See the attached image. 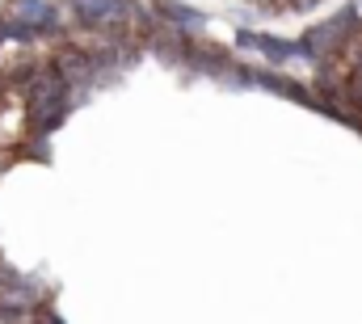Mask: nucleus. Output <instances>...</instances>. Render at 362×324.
<instances>
[{
    "label": "nucleus",
    "mask_w": 362,
    "mask_h": 324,
    "mask_svg": "<svg viewBox=\"0 0 362 324\" xmlns=\"http://www.w3.org/2000/svg\"><path fill=\"white\" fill-rule=\"evenodd\" d=\"M8 21H21L25 30H34L38 38H55L59 34V8L51 0H13Z\"/></svg>",
    "instance_id": "f257e3e1"
},
{
    "label": "nucleus",
    "mask_w": 362,
    "mask_h": 324,
    "mask_svg": "<svg viewBox=\"0 0 362 324\" xmlns=\"http://www.w3.org/2000/svg\"><path fill=\"white\" fill-rule=\"evenodd\" d=\"M59 72H64V81L72 84H89L93 76H97V68H93V55L85 51V47H76V42H64L59 51H55V59H51Z\"/></svg>",
    "instance_id": "f03ea898"
},
{
    "label": "nucleus",
    "mask_w": 362,
    "mask_h": 324,
    "mask_svg": "<svg viewBox=\"0 0 362 324\" xmlns=\"http://www.w3.org/2000/svg\"><path fill=\"white\" fill-rule=\"evenodd\" d=\"M68 114H72V97L51 101V105H42V110H25V131H30L34 139H47V135H55V131L64 127Z\"/></svg>",
    "instance_id": "7ed1b4c3"
},
{
    "label": "nucleus",
    "mask_w": 362,
    "mask_h": 324,
    "mask_svg": "<svg viewBox=\"0 0 362 324\" xmlns=\"http://www.w3.org/2000/svg\"><path fill=\"white\" fill-rule=\"evenodd\" d=\"M156 13H160L169 25L185 30V34L206 25V13H198V8H189V4H181V0H156Z\"/></svg>",
    "instance_id": "20e7f679"
},
{
    "label": "nucleus",
    "mask_w": 362,
    "mask_h": 324,
    "mask_svg": "<svg viewBox=\"0 0 362 324\" xmlns=\"http://www.w3.org/2000/svg\"><path fill=\"white\" fill-rule=\"evenodd\" d=\"M253 47H257L270 64H286L291 55H299V42H282V38H270V34H253Z\"/></svg>",
    "instance_id": "39448f33"
},
{
    "label": "nucleus",
    "mask_w": 362,
    "mask_h": 324,
    "mask_svg": "<svg viewBox=\"0 0 362 324\" xmlns=\"http://www.w3.org/2000/svg\"><path fill=\"white\" fill-rule=\"evenodd\" d=\"M8 42V21H0V47Z\"/></svg>",
    "instance_id": "423d86ee"
}]
</instances>
